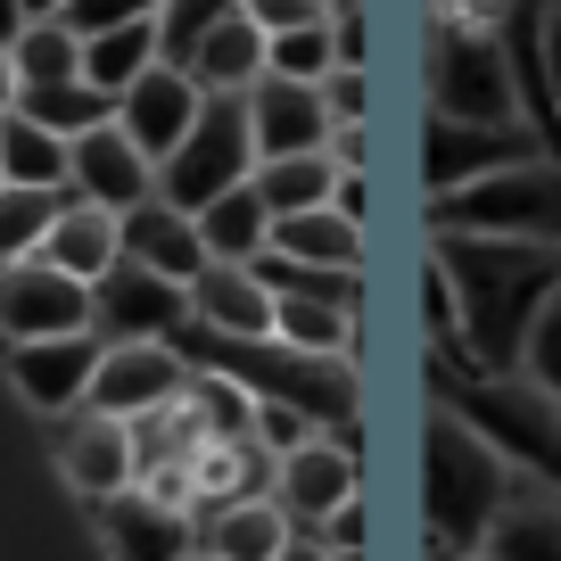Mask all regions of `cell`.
Here are the masks:
<instances>
[{"mask_svg": "<svg viewBox=\"0 0 561 561\" xmlns=\"http://www.w3.org/2000/svg\"><path fill=\"white\" fill-rule=\"evenodd\" d=\"M430 256H438L446 280H455L471 371L512 380V371H520L528 331H537V314H545V298L561 289V248L488 240V231H430Z\"/></svg>", "mask_w": 561, "mask_h": 561, "instance_id": "obj_1", "label": "cell"}, {"mask_svg": "<svg viewBox=\"0 0 561 561\" xmlns=\"http://www.w3.org/2000/svg\"><path fill=\"white\" fill-rule=\"evenodd\" d=\"M504 504H512V455L438 404L421 430V520H430V537L455 553H479Z\"/></svg>", "mask_w": 561, "mask_h": 561, "instance_id": "obj_2", "label": "cell"}, {"mask_svg": "<svg viewBox=\"0 0 561 561\" xmlns=\"http://www.w3.org/2000/svg\"><path fill=\"white\" fill-rule=\"evenodd\" d=\"M430 388H438V404H446V413H462L488 446H504L512 462L561 479V404L545 397V388H520V371H512V380L455 371V364H438V355H430Z\"/></svg>", "mask_w": 561, "mask_h": 561, "instance_id": "obj_3", "label": "cell"}, {"mask_svg": "<svg viewBox=\"0 0 561 561\" xmlns=\"http://www.w3.org/2000/svg\"><path fill=\"white\" fill-rule=\"evenodd\" d=\"M430 116H455V124H520L512 42L488 34V25L438 18V34H430Z\"/></svg>", "mask_w": 561, "mask_h": 561, "instance_id": "obj_4", "label": "cell"}, {"mask_svg": "<svg viewBox=\"0 0 561 561\" xmlns=\"http://www.w3.org/2000/svg\"><path fill=\"white\" fill-rule=\"evenodd\" d=\"M430 231H488V240H537L561 248V165L528 158L512 174H488L455 198H430Z\"/></svg>", "mask_w": 561, "mask_h": 561, "instance_id": "obj_5", "label": "cell"}, {"mask_svg": "<svg viewBox=\"0 0 561 561\" xmlns=\"http://www.w3.org/2000/svg\"><path fill=\"white\" fill-rule=\"evenodd\" d=\"M240 182H256L248 100H240V91H207V116H198L191 140L158 165V198H165V207H182V215H198V207H215L224 191H240Z\"/></svg>", "mask_w": 561, "mask_h": 561, "instance_id": "obj_6", "label": "cell"}, {"mask_svg": "<svg viewBox=\"0 0 561 561\" xmlns=\"http://www.w3.org/2000/svg\"><path fill=\"white\" fill-rule=\"evenodd\" d=\"M528 158H545L528 124H455V116L421 124V182H430V198H455L488 174L528 165Z\"/></svg>", "mask_w": 561, "mask_h": 561, "instance_id": "obj_7", "label": "cell"}, {"mask_svg": "<svg viewBox=\"0 0 561 561\" xmlns=\"http://www.w3.org/2000/svg\"><path fill=\"white\" fill-rule=\"evenodd\" d=\"M75 331H100L91 280L58 273L50 256H25L0 273V339L9 347H25V339H75Z\"/></svg>", "mask_w": 561, "mask_h": 561, "instance_id": "obj_8", "label": "cell"}, {"mask_svg": "<svg viewBox=\"0 0 561 561\" xmlns=\"http://www.w3.org/2000/svg\"><path fill=\"white\" fill-rule=\"evenodd\" d=\"M191 397V364H182V347L174 339H107V355H100V380H91V413H124V421H140V413H165V404H182Z\"/></svg>", "mask_w": 561, "mask_h": 561, "instance_id": "obj_9", "label": "cell"}, {"mask_svg": "<svg viewBox=\"0 0 561 561\" xmlns=\"http://www.w3.org/2000/svg\"><path fill=\"white\" fill-rule=\"evenodd\" d=\"M355 479H364V462H355V438H339V430H322V438H306L298 455H280L273 471V495L289 520H306L322 537V528L339 520V512L355 504Z\"/></svg>", "mask_w": 561, "mask_h": 561, "instance_id": "obj_10", "label": "cell"}, {"mask_svg": "<svg viewBox=\"0 0 561 561\" xmlns=\"http://www.w3.org/2000/svg\"><path fill=\"white\" fill-rule=\"evenodd\" d=\"M58 471L75 479V495H91V504H116V495L140 488V438L124 413H75L67 430H58Z\"/></svg>", "mask_w": 561, "mask_h": 561, "instance_id": "obj_11", "label": "cell"}, {"mask_svg": "<svg viewBox=\"0 0 561 561\" xmlns=\"http://www.w3.org/2000/svg\"><path fill=\"white\" fill-rule=\"evenodd\" d=\"M198 116H207V91H198V75H191V67H165V58L116 100V124L133 133V149H149L158 165L174 158L182 140H191Z\"/></svg>", "mask_w": 561, "mask_h": 561, "instance_id": "obj_12", "label": "cell"}, {"mask_svg": "<svg viewBox=\"0 0 561 561\" xmlns=\"http://www.w3.org/2000/svg\"><path fill=\"white\" fill-rule=\"evenodd\" d=\"M91 298H100V339H174L191 322V289L149 264L124 256L107 280H91Z\"/></svg>", "mask_w": 561, "mask_h": 561, "instance_id": "obj_13", "label": "cell"}, {"mask_svg": "<svg viewBox=\"0 0 561 561\" xmlns=\"http://www.w3.org/2000/svg\"><path fill=\"white\" fill-rule=\"evenodd\" d=\"M75 198H91V207H107V215L149 207V198H158V158L133 149L124 124H100V133L75 140Z\"/></svg>", "mask_w": 561, "mask_h": 561, "instance_id": "obj_14", "label": "cell"}, {"mask_svg": "<svg viewBox=\"0 0 561 561\" xmlns=\"http://www.w3.org/2000/svg\"><path fill=\"white\" fill-rule=\"evenodd\" d=\"M100 355H107L100 331L25 339V347H9V371H18V388L42 404V413H75V404L91 397V380H100Z\"/></svg>", "mask_w": 561, "mask_h": 561, "instance_id": "obj_15", "label": "cell"}, {"mask_svg": "<svg viewBox=\"0 0 561 561\" xmlns=\"http://www.w3.org/2000/svg\"><path fill=\"white\" fill-rule=\"evenodd\" d=\"M248 133H256V165L298 158V149H331V100H322V83H280V75H264V83L248 91Z\"/></svg>", "mask_w": 561, "mask_h": 561, "instance_id": "obj_16", "label": "cell"}, {"mask_svg": "<svg viewBox=\"0 0 561 561\" xmlns=\"http://www.w3.org/2000/svg\"><path fill=\"white\" fill-rule=\"evenodd\" d=\"M124 256L149 264V273H165V280H182V289H191V280L215 264L207 240H198V215L165 207V198H149V207L124 215Z\"/></svg>", "mask_w": 561, "mask_h": 561, "instance_id": "obj_17", "label": "cell"}, {"mask_svg": "<svg viewBox=\"0 0 561 561\" xmlns=\"http://www.w3.org/2000/svg\"><path fill=\"white\" fill-rule=\"evenodd\" d=\"M273 314H280V298L248 273V264H207V273L191 280V322H207V331L273 339Z\"/></svg>", "mask_w": 561, "mask_h": 561, "instance_id": "obj_18", "label": "cell"}, {"mask_svg": "<svg viewBox=\"0 0 561 561\" xmlns=\"http://www.w3.org/2000/svg\"><path fill=\"white\" fill-rule=\"evenodd\" d=\"M42 256H50L58 273H75V280H107L124 264V215H107V207H91V198L67 191V207H58Z\"/></svg>", "mask_w": 561, "mask_h": 561, "instance_id": "obj_19", "label": "cell"}, {"mask_svg": "<svg viewBox=\"0 0 561 561\" xmlns=\"http://www.w3.org/2000/svg\"><path fill=\"white\" fill-rule=\"evenodd\" d=\"M107 512V537H116V561H182L198 545V528H191V512H174V504H158V495H116V504H100Z\"/></svg>", "mask_w": 561, "mask_h": 561, "instance_id": "obj_20", "label": "cell"}, {"mask_svg": "<svg viewBox=\"0 0 561 561\" xmlns=\"http://www.w3.org/2000/svg\"><path fill=\"white\" fill-rule=\"evenodd\" d=\"M289 537H298V528H289L280 495H240V504H215L207 520H198V545L224 553V561H280Z\"/></svg>", "mask_w": 561, "mask_h": 561, "instance_id": "obj_21", "label": "cell"}, {"mask_svg": "<svg viewBox=\"0 0 561 561\" xmlns=\"http://www.w3.org/2000/svg\"><path fill=\"white\" fill-rule=\"evenodd\" d=\"M264 58H273V34H264L248 9H231V18L198 42L191 75H198V91H240V100H248V91L264 83Z\"/></svg>", "mask_w": 561, "mask_h": 561, "instance_id": "obj_22", "label": "cell"}, {"mask_svg": "<svg viewBox=\"0 0 561 561\" xmlns=\"http://www.w3.org/2000/svg\"><path fill=\"white\" fill-rule=\"evenodd\" d=\"M0 174L25 191H75V140H58L50 124L18 107V116H0Z\"/></svg>", "mask_w": 561, "mask_h": 561, "instance_id": "obj_23", "label": "cell"}, {"mask_svg": "<svg viewBox=\"0 0 561 561\" xmlns=\"http://www.w3.org/2000/svg\"><path fill=\"white\" fill-rule=\"evenodd\" d=\"M198 240H207L215 264H256L264 248H273V207H264V191L240 182V191H224L215 207H198Z\"/></svg>", "mask_w": 561, "mask_h": 561, "instance_id": "obj_24", "label": "cell"}, {"mask_svg": "<svg viewBox=\"0 0 561 561\" xmlns=\"http://www.w3.org/2000/svg\"><path fill=\"white\" fill-rule=\"evenodd\" d=\"M273 248L298 264H331V273H364V224H347L339 207L314 215H273Z\"/></svg>", "mask_w": 561, "mask_h": 561, "instance_id": "obj_25", "label": "cell"}, {"mask_svg": "<svg viewBox=\"0 0 561 561\" xmlns=\"http://www.w3.org/2000/svg\"><path fill=\"white\" fill-rule=\"evenodd\" d=\"M339 174H347V165H339L331 149H298V158H264L256 165V191H264V207H273V215H314V207H331Z\"/></svg>", "mask_w": 561, "mask_h": 561, "instance_id": "obj_26", "label": "cell"}, {"mask_svg": "<svg viewBox=\"0 0 561 561\" xmlns=\"http://www.w3.org/2000/svg\"><path fill=\"white\" fill-rule=\"evenodd\" d=\"M158 58H165V50H158V18L116 25V34H91V42H83V83H100L107 100H124V91L158 67Z\"/></svg>", "mask_w": 561, "mask_h": 561, "instance_id": "obj_27", "label": "cell"}, {"mask_svg": "<svg viewBox=\"0 0 561 561\" xmlns=\"http://www.w3.org/2000/svg\"><path fill=\"white\" fill-rule=\"evenodd\" d=\"M488 561H561V504H545V495H512L504 512H495L488 545H479Z\"/></svg>", "mask_w": 561, "mask_h": 561, "instance_id": "obj_28", "label": "cell"}, {"mask_svg": "<svg viewBox=\"0 0 561 561\" xmlns=\"http://www.w3.org/2000/svg\"><path fill=\"white\" fill-rule=\"evenodd\" d=\"M58 207H67V191H25V182H0V273H9V264H25V256H42Z\"/></svg>", "mask_w": 561, "mask_h": 561, "instance_id": "obj_29", "label": "cell"}, {"mask_svg": "<svg viewBox=\"0 0 561 561\" xmlns=\"http://www.w3.org/2000/svg\"><path fill=\"white\" fill-rule=\"evenodd\" d=\"M18 107L34 124H50L58 140H83V133H100V124H116V100H107L100 83H34Z\"/></svg>", "mask_w": 561, "mask_h": 561, "instance_id": "obj_30", "label": "cell"}, {"mask_svg": "<svg viewBox=\"0 0 561 561\" xmlns=\"http://www.w3.org/2000/svg\"><path fill=\"white\" fill-rule=\"evenodd\" d=\"M9 50H18L25 91H34V83H83V34H75L67 18H34Z\"/></svg>", "mask_w": 561, "mask_h": 561, "instance_id": "obj_31", "label": "cell"}, {"mask_svg": "<svg viewBox=\"0 0 561 561\" xmlns=\"http://www.w3.org/2000/svg\"><path fill=\"white\" fill-rule=\"evenodd\" d=\"M273 339H289V347H306V355H355V306H331V298H280Z\"/></svg>", "mask_w": 561, "mask_h": 561, "instance_id": "obj_32", "label": "cell"}, {"mask_svg": "<svg viewBox=\"0 0 561 561\" xmlns=\"http://www.w3.org/2000/svg\"><path fill=\"white\" fill-rule=\"evenodd\" d=\"M264 75H280V83H331L339 75V34L331 25H289V34H273Z\"/></svg>", "mask_w": 561, "mask_h": 561, "instance_id": "obj_33", "label": "cell"}, {"mask_svg": "<svg viewBox=\"0 0 561 561\" xmlns=\"http://www.w3.org/2000/svg\"><path fill=\"white\" fill-rule=\"evenodd\" d=\"M231 9H240V0H165V9H158V50H165V67H191L198 42H207Z\"/></svg>", "mask_w": 561, "mask_h": 561, "instance_id": "obj_34", "label": "cell"}, {"mask_svg": "<svg viewBox=\"0 0 561 561\" xmlns=\"http://www.w3.org/2000/svg\"><path fill=\"white\" fill-rule=\"evenodd\" d=\"M520 371H528V388H545V397L561 404V289L545 298L537 331H528V347H520Z\"/></svg>", "mask_w": 561, "mask_h": 561, "instance_id": "obj_35", "label": "cell"}, {"mask_svg": "<svg viewBox=\"0 0 561 561\" xmlns=\"http://www.w3.org/2000/svg\"><path fill=\"white\" fill-rule=\"evenodd\" d=\"M165 0H67V9H58V18L75 25V34H116V25H140V18H158Z\"/></svg>", "mask_w": 561, "mask_h": 561, "instance_id": "obj_36", "label": "cell"}, {"mask_svg": "<svg viewBox=\"0 0 561 561\" xmlns=\"http://www.w3.org/2000/svg\"><path fill=\"white\" fill-rule=\"evenodd\" d=\"M306 438H322V430L298 413V404H273V397H256V446H264L273 462H280V455H298Z\"/></svg>", "mask_w": 561, "mask_h": 561, "instance_id": "obj_37", "label": "cell"}, {"mask_svg": "<svg viewBox=\"0 0 561 561\" xmlns=\"http://www.w3.org/2000/svg\"><path fill=\"white\" fill-rule=\"evenodd\" d=\"M240 9L264 25V34H289V25H331V18H339L331 0H240Z\"/></svg>", "mask_w": 561, "mask_h": 561, "instance_id": "obj_38", "label": "cell"}, {"mask_svg": "<svg viewBox=\"0 0 561 561\" xmlns=\"http://www.w3.org/2000/svg\"><path fill=\"white\" fill-rule=\"evenodd\" d=\"M322 100H331V124H364V107H371V75H364V67H339L331 83H322Z\"/></svg>", "mask_w": 561, "mask_h": 561, "instance_id": "obj_39", "label": "cell"}, {"mask_svg": "<svg viewBox=\"0 0 561 561\" xmlns=\"http://www.w3.org/2000/svg\"><path fill=\"white\" fill-rule=\"evenodd\" d=\"M364 198H371V191H364V165H347V174H339V191H331V207L347 215V224H364Z\"/></svg>", "mask_w": 561, "mask_h": 561, "instance_id": "obj_40", "label": "cell"}, {"mask_svg": "<svg viewBox=\"0 0 561 561\" xmlns=\"http://www.w3.org/2000/svg\"><path fill=\"white\" fill-rule=\"evenodd\" d=\"M331 158H339V165H364V158H371L364 124H331Z\"/></svg>", "mask_w": 561, "mask_h": 561, "instance_id": "obj_41", "label": "cell"}, {"mask_svg": "<svg viewBox=\"0 0 561 561\" xmlns=\"http://www.w3.org/2000/svg\"><path fill=\"white\" fill-rule=\"evenodd\" d=\"M18 100H25V75H18V50L0 42V116H18Z\"/></svg>", "mask_w": 561, "mask_h": 561, "instance_id": "obj_42", "label": "cell"}, {"mask_svg": "<svg viewBox=\"0 0 561 561\" xmlns=\"http://www.w3.org/2000/svg\"><path fill=\"white\" fill-rule=\"evenodd\" d=\"M280 561H339V553L322 537H289V545H280Z\"/></svg>", "mask_w": 561, "mask_h": 561, "instance_id": "obj_43", "label": "cell"}, {"mask_svg": "<svg viewBox=\"0 0 561 561\" xmlns=\"http://www.w3.org/2000/svg\"><path fill=\"white\" fill-rule=\"evenodd\" d=\"M25 25H34V18H25V0H0V42H18Z\"/></svg>", "mask_w": 561, "mask_h": 561, "instance_id": "obj_44", "label": "cell"}, {"mask_svg": "<svg viewBox=\"0 0 561 561\" xmlns=\"http://www.w3.org/2000/svg\"><path fill=\"white\" fill-rule=\"evenodd\" d=\"M58 9H67V0H25V18H58Z\"/></svg>", "mask_w": 561, "mask_h": 561, "instance_id": "obj_45", "label": "cell"}, {"mask_svg": "<svg viewBox=\"0 0 561 561\" xmlns=\"http://www.w3.org/2000/svg\"><path fill=\"white\" fill-rule=\"evenodd\" d=\"M182 561H224V553H207V545H191V553H182Z\"/></svg>", "mask_w": 561, "mask_h": 561, "instance_id": "obj_46", "label": "cell"}, {"mask_svg": "<svg viewBox=\"0 0 561 561\" xmlns=\"http://www.w3.org/2000/svg\"><path fill=\"white\" fill-rule=\"evenodd\" d=\"M446 561H488V553H446Z\"/></svg>", "mask_w": 561, "mask_h": 561, "instance_id": "obj_47", "label": "cell"}, {"mask_svg": "<svg viewBox=\"0 0 561 561\" xmlns=\"http://www.w3.org/2000/svg\"><path fill=\"white\" fill-rule=\"evenodd\" d=\"M339 561H364V553H339Z\"/></svg>", "mask_w": 561, "mask_h": 561, "instance_id": "obj_48", "label": "cell"}, {"mask_svg": "<svg viewBox=\"0 0 561 561\" xmlns=\"http://www.w3.org/2000/svg\"><path fill=\"white\" fill-rule=\"evenodd\" d=\"M553 18H561V0H553Z\"/></svg>", "mask_w": 561, "mask_h": 561, "instance_id": "obj_49", "label": "cell"}, {"mask_svg": "<svg viewBox=\"0 0 561 561\" xmlns=\"http://www.w3.org/2000/svg\"><path fill=\"white\" fill-rule=\"evenodd\" d=\"M0 182H9V174H0Z\"/></svg>", "mask_w": 561, "mask_h": 561, "instance_id": "obj_50", "label": "cell"}]
</instances>
